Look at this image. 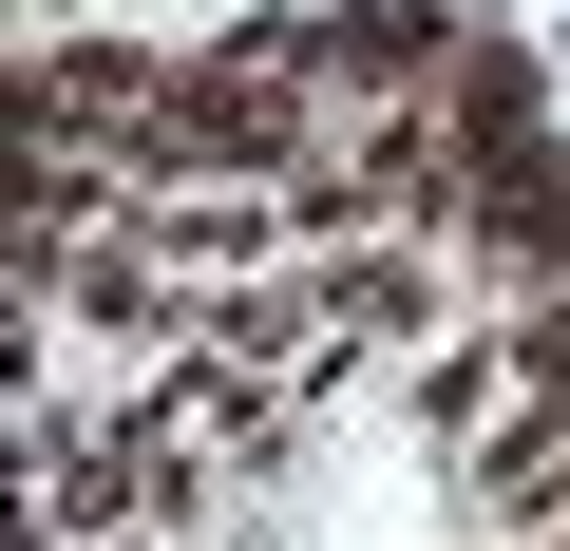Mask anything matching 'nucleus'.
Wrapping results in <instances>:
<instances>
[{"label": "nucleus", "mask_w": 570, "mask_h": 551, "mask_svg": "<svg viewBox=\"0 0 570 551\" xmlns=\"http://www.w3.org/2000/svg\"><path fill=\"white\" fill-rule=\"evenodd\" d=\"M324 77L285 58V20H228L209 58H171V96H153V134H134V190H285L324 152Z\"/></svg>", "instance_id": "1"}, {"label": "nucleus", "mask_w": 570, "mask_h": 551, "mask_svg": "<svg viewBox=\"0 0 570 551\" xmlns=\"http://www.w3.org/2000/svg\"><path fill=\"white\" fill-rule=\"evenodd\" d=\"M456 39H475V0H285V58H305L343 115L438 96V77H456Z\"/></svg>", "instance_id": "2"}, {"label": "nucleus", "mask_w": 570, "mask_h": 551, "mask_svg": "<svg viewBox=\"0 0 570 551\" xmlns=\"http://www.w3.org/2000/svg\"><path fill=\"white\" fill-rule=\"evenodd\" d=\"M153 96H171V58H153V39H96V20H77V39H39V58H20V96H0V115H20V134H96V152L134 171Z\"/></svg>", "instance_id": "3"}, {"label": "nucleus", "mask_w": 570, "mask_h": 551, "mask_svg": "<svg viewBox=\"0 0 570 551\" xmlns=\"http://www.w3.org/2000/svg\"><path fill=\"white\" fill-rule=\"evenodd\" d=\"M456 247L494 266V286H570V134H513V152H475V209H456Z\"/></svg>", "instance_id": "4"}, {"label": "nucleus", "mask_w": 570, "mask_h": 551, "mask_svg": "<svg viewBox=\"0 0 570 551\" xmlns=\"http://www.w3.org/2000/svg\"><path fill=\"white\" fill-rule=\"evenodd\" d=\"M494 362H513V400H570V286H532V305L494 324Z\"/></svg>", "instance_id": "5"}, {"label": "nucleus", "mask_w": 570, "mask_h": 551, "mask_svg": "<svg viewBox=\"0 0 570 551\" xmlns=\"http://www.w3.org/2000/svg\"><path fill=\"white\" fill-rule=\"evenodd\" d=\"M305 305H324V324H362V343H381V324H419V266H343V286H305Z\"/></svg>", "instance_id": "6"}, {"label": "nucleus", "mask_w": 570, "mask_h": 551, "mask_svg": "<svg viewBox=\"0 0 570 551\" xmlns=\"http://www.w3.org/2000/svg\"><path fill=\"white\" fill-rule=\"evenodd\" d=\"M513 551H570V532H513Z\"/></svg>", "instance_id": "7"}]
</instances>
